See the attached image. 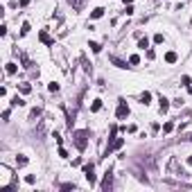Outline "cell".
Here are the masks:
<instances>
[{"instance_id": "18", "label": "cell", "mask_w": 192, "mask_h": 192, "mask_svg": "<svg viewBox=\"0 0 192 192\" xmlns=\"http://www.w3.org/2000/svg\"><path fill=\"white\" fill-rule=\"evenodd\" d=\"M138 48H140V50H145V48H149V41H147V36H142L140 41H138Z\"/></svg>"}, {"instance_id": "22", "label": "cell", "mask_w": 192, "mask_h": 192, "mask_svg": "<svg viewBox=\"0 0 192 192\" xmlns=\"http://www.w3.org/2000/svg\"><path fill=\"white\" fill-rule=\"evenodd\" d=\"M30 90H32V86H30V84H20V93H23V95H27Z\"/></svg>"}, {"instance_id": "25", "label": "cell", "mask_w": 192, "mask_h": 192, "mask_svg": "<svg viewBox=\"0 0 192 192\" xmlns=\"http://www.w3.org/2000/svg\"><path fill=\"white\" fill-rule=\"evenodd\" d=\"M174 129V122H165V127H163V131H165V133H170Z\"/></svg>"}, {"instance_id": "4", "label": "cell", "mask_w": 192, "mask_h": 192, "mask_svg": "<svg viewBox=\"0 0 192 192\" xmlns=\"http://www.w3.org/2000/svg\"><path fill=\"white\" fill-rule=\"evenodd\" d=\"M100 188H102L104 192H109V190L113 188V174H111V170H106V172H104V181H102Z\"/></svg>"}, {"instance_id": "26", "label": "cell", "mask_w": 192, "mask_h": 192, "mask_svg": "<svg viewBox=\"0 0 192 192\" xmlns=\"http://www.w3.org/2000/svg\"><path fill=\"white\" fill-rule=\"evenodd\" d=\"M61 190H77V185H75V183H63Z\"/></svg>"}, {"instance_id": "8", "label": "cell", "mask_w": 192, "mask_h": 192, "mask_svg": "<svg viewBox=\"0 0 192 192\" xmlns=\"http://www.w3.org/2000/svg\"><path fill=\"white\" fill-rule=\"evenodd\" d=\"M158 102H161V106H158V111H161V113H167V109H170V100H165V97H163V95H161V100H158Z\"/></svg>"}, {"instance_id": "14", "label": "cell", "mask_w": 192, "mask_h": 192, "mask_svg": "<svg viewBox=\"0 0 192 192\" xmlns=\"http://www.w3.org/2000/svg\"><path fill=\"white\" fill-rule=\"evenodd\" d=\"M100 109H102V100H95V102L90 104V111H93V113H97Z\"/></svg>"}, {"instance_id": "1", "label": "cell", "mask_w": 192, "mask_h": 192, "mask_svg": "<svg viewBox=\"0 0 192 192\" xmlns=\"http://www.w3.org/2000/svg\"><path fill=\"white\" fill-rule=\"evenodd\" d=\"M88 136H90V131H88V129H79V131H72V140H75V147H77L79 152H86V147H88Z\"/></svg>"}, {"instance_id": "29", "label": "cell", "mask_w": 192, "mask_h": 192, "mask_svg": "<svg viewBox=\"0 0 192 192\" xmlns=\"http://www.w3.org/2000/svg\"><path fill=\"white\" fill-rule=\"evenodd\" d=\"M81 63H84V70H86V72H90V66H88V61H86L84 57H81Z\"/></svg>"}, {"instance_id": "9", "label": "cell", "mask_w": 192, "mask_h": 192, "mask_svg": "<svg viewBox=\"0 0 192 192\" xmlns=\"http://www.w3.org/2000/svg\"><path fill=\"white\" fill-rule=\"evenodd\" d=\"M102 16H104V9H102V7H97V9H93V11H90V18H93V20L102 18Z\"/></svg>"}, {"instance_id": "23", "label": "cell", "mask_w": 192, "mask_h": 192, "mask_svg": "<svg viewBox=\"0 0 192 192\" xmlns=\"http://www.w3.org/2000/svg\"><path fill=\"white\" fill-rule=\"evenodd\" d=\"M41 115V109H32V113H30V120H36Z\"/></svg>"}, {"instance_id": "17", "label": "cell", "mask_w": 192, "mask_h": 192, "mask_svg": "<svg viewBox=\"0 0 192 192\" xmlns=\"http://www.w3.org/2000/svg\"><path fill=\"white\" fill-rule=\"evenodd\" d=\"M11 106H25V100H23V97H14V100H11Z\"/></svg>"}, {"instance_id": "21", "label": "cell", "mask_w": 192, "mask_h": 192, "mask_svg": "<svg viewBox=\"0 0 192 192\" xmlns=\"http://www.w3.org/2000/svg\"><path fill=\"white\" fill-rule=\"evenodd\" d=\"M25 183H27V185H34V183H36V176H34V174H27V176H25Z\"/></svg>"}, {"instance_id": "12", "label": "cell", "mask_w": 192, "mask_h": 192, "mask_svg": "<svg viewBox=\"0 0 192 192\" xmlns=\"http://www.w3.org/2000/svg\"><path fill=\"white\" fill-rule=\"evenodd\" d=\"M16 165H18V167H25V165H27V156L18 154V156H16Z\"/></svg>"}, {"instance_id": "5", "label": "cell", "mask_w": 192, "mask_h": 192, "mask_svg": "<svg viewBox=\"0 0 192 192\" xmlns=\"http://www.w3.org/2000/svg\"><path fill=\"white\" fill-rule=\"evenodd\" d=\"M115 115H118L120 120L129 118V106H127V102H124V100H120V104H118V111H115Z\"/></svg>"}, {"instance_id": "16", "label": "cell", "mask_w": 192, "mask_h": 192, "mask_svg": "<svg viewBox=\"0 0 192 192\" xmlns=\"http://www.w3.org/2000/svg\"><path fill=\"white\" fill-rule=\"evenodd\" d=\"M30 30H32V27H30V23H23V25H20V36L30 34Z\"/></svg>"}, {"instance_id": "31", "label": "cell", "mask_w": 192, "mask_h": 192, "mask_svg": "<svg viewBox=\"0 0 192 192\" xmlns=\"http://www.w3.org/2000/svg\"><path fill=\"white\" fill-rule=\"evenodd\" d=\"M188 165L192 167V156H188Z\"/></svg>"}, {"instance_id": "24", "label": "cell", "mask_w": 192, "mask_h": 192, "mask_svg": "<svg viewBox=\"0 0 192 192\" xmlns=\"http://www.w3.org/2000/svg\"><path fill=\"white\" fill-rule=\"evenodd\" d=\"M48 88H50V93H59V84H57V81H52Z\"/></svg>"}, {"instance_id": "15", "label": "cell", "mask_w": 192, "mask_h": 192, "mask_svg": "<svg viewBox=\"0 0 192 192\" xmlns=\"http://www.w3.org/2000/svg\"><path fill=\"white\" fill-rule=\"evenodd\" d=\"M88 48H90L93 52H95V54H97V52H102V45H100V43H95V41H90V43H88Z\"/></svg>"}, {"instance_id": "13", "label": "cell", "mask_w": 192, "mask_h": 192, "mask_svg": "<svg viewBox=\"0 0 192 192\" xmlns=\"http://www.w3.org/2000/svg\"><path fill=\"white\" fill-rule=\"evenodd\" d=\"M176 59H179L176 52H167V54H165V61H167V63H176Z\"/></svg>"}, {"instance_id": "27", "label": "cell", "mask_w": 192, "mask_h": 192, "mask_svg": "<svg viewBox=\"0 0 192 192\" xmlns=\"http://www.w3.org/2000/svg\"><path fill=\"white\" fill-rule=\"evenodd\" d=\"M68 2H70L75 9H81V0H68Z\"/></svg>"}, {"instance_id": "7", "label": "cell", "mask_w": 192, "mask_h": 192, "mask_svg": "<svg viewBox=\"0 0 192 192\" xmlns=\"http://www.w3.org/2000/svg\"><path fill=\"white\" fill-rule=\"evenodd\" d=\"M39 39H41V41H43V43H45V45H54V41H52V36H50V34H48V32H45V30H41V34H39Z\"/></svg>"}, {"instance_id": "6", "label": "cell", "mask_w": 192, "mask_h": 192, "mask_svg": "<svg viewBox=\"0 0 192 192\" xmlns=\"http://www.w3.org/2000/svg\"><path fill=\"white\" fill-rule=\"evenodd\" d=\"M109 61H111V63H113L115 68H120V70H124V68H131V66H127V61L118 59V57H109Z\"/></svg>"}, {"instance_id": "19", "label": "cell", "mask_w": 192, "mask_h": 192, "mask_svg": "<svg viewBox=\"0 0 192 192\" xmlns=\"http://www.w3.org/2000/svg\"><path fill=\"white\" fill-rule=\"evenodd\" d=\"M138 63H140V57H138V54H131V57H129V66H138Z\"/></svg>"}, {"instance_id": "20", "label": "cell", "mask_w": 192, "mask_h": 192, "mask_svg": "<svg viewBox=\"0 0 192 192\" xmlns=\"http://www.w3.org/2000/svg\"><path fill=\"white\" fill-rule=\"evenodd\" d=\"M5 70H7V75H14L18 68H16V63H7V68H5Z\"/></svg>"}, {"instance_id": "11", "label": "cell", "mask_w": 192, "mask_h": 192, "mask_svg": "<svg viewBox=\"0 0 192 192\" xmlns=\"http://www.w3.org/2000/svg\"><path fill=\"white\" fill-rule=\"evenodd\" d=\"M149 102H152V93H147V90H145L142 95H140V104H145V106H147Z\"/></svg>"}, {"instance_id": "2", "label": "cell", "mask_w": 192, "mask_h": 192, "mask_svg": "<svg viewBox=\"0 0 192 192\" xmlns=\"http://www.w3.org/2000/svg\"><path fill=\"white\" fill-rule=\"evenodd\" d=\"M122 145H124V138H118V136H111V140H109V145H106V156L111 154V152H115V149H120Z\"/></svg>"}, {"instance_id": "28", "label": "cell", "mask_w": 192, "mask_h": 192, "mask_svg": "<svg viewBox=\"0 0 192 192\" xmlns=\"http://www.w3.org/2000/svg\"><path fill=\"white\" fill-rule=\"evenodd\" d=\"M59 156H61V158H68V152L61 147V145H59Z\"/></svg>"}, {"instance_id": "30", "label": "cell", "mask_w": 192, "mask_h": 192, "mask_svg": "<svg viewBox=\"0 0 192 192\" xmlns=\"http://www.w3.org/2000/svg\"><path fill=\"white\" fill-rule=\"evenodd\" d=\"M9 115H11L9 109H7V111H2V120H9Z\"/></svg>"}, {"instance_id": "32", "label": "cell", "mask_w": 192, "mask_h": 192, "mask_svg": "<svg viewBox=\"0 0 192 192\" xmlns=\"http://www.w3.org/2000/svg\"><path fill=\"white\" fill-rule=\"evenodd\" d=\"M124 5H131V0H124Z\"/></svg>"}, {"instance_id": "10", "label": "cell", "mask_w": 192, "mask_h": 192, "mask_svg": "<svg viewBox=\"0 0 192 192\" xmlns=\"http://www.w3.org/2000/svg\"><path fill=\"white\" fill-rule=\"evenodd\" d=\"M181 81H183L185 90H188V93H192V81H190V77H188V75H183V77H181Z\"/></svg>"}, {"instance_id": "3", "label": "cell", "mask_w": 192, "mask_h": 192, "mask_svg": "<svg viewBox=\"0 0 192 192\" xmlns=\"http://www.w3.org/2000/svg\"><path fill=\"white\" fill-rule=\"evenodd\" d=\"M84 174H86V181L90 185H95V165L93 163H86L84 165Z\"/></svg>"}, {"instance_id": "33", "label": "cell", "mask_w": 192, "mask_h": 192, "mask_svg": "<svg viewBox=\"0 0 192 192\" xmlns=\"http://www.w3.org/2000/svg\"><path fill=\"white\" fill-rule=\"evenodd\" d=\"M190 140H192V136H190Z\"/></svg>"}]
</instances>
